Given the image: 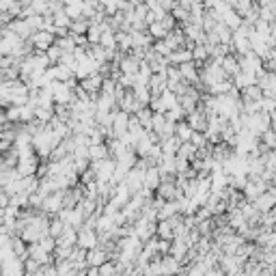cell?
I'll return each mask as SVG.
<instances>
[{
	"mask_svg": "<svg viewBox=\"0 0 276 276\" xmlns=\"http://www.w3.org/2000/svg\"><path fill=\"white\" fill-rule=\"evenodd\" d=\"M252 84H257V74H252V72H240L233 78V86L235 89H240V91H244V89H248V86H252Z\"/></svg>",
	"mask_w": 276,
	"mask_h": 276,
	"instance_id": "obj_16",
	"label": "cell"
},
{
	"mask_svg": "<svg viewBox=\"0 0 276 276\" xmlns=\"http://www.w3.org/2000/svg\"><path fill=\"white\" fill-rule=\"evenodd\" d=\"M160 100H162V104H164L166 112H169V110H173V108H175V106H179V97H177L175 93H173V91H169V89H166L164 93H162V97H160Z\"/></svg>",
	"mask_w": 276,
	"mask_h": 276,
	"instance_id": "obj_36",
	"label": "cell"
},
{
	"mask_svg": "<svg viewBox=\"0 0 276 276\" xmlns=\"http://www.w3.org/2000/svg\"><path fill=\"white\" fill-rule=\"evenodd\" d=\"M240 65H242V72L259 74L263 69V58L257 56L255 52H251V54H246V56H240Z\"/></svg>",
	"mask_w": 276,
	"mask_h": 276,
	"instance_id": "obj_10",
	"label": "cell"
},
{
	"mask_svg": "<svg viewBox=\"0 0 276 276\" xmlns=\"http://www.w3.org/2000/svg\"><path fill=\"white\" fill-rule=\"evenodd\" d=\"M65 229H67V225H65L63 220L58 218V216H54L52 223H50V235L54 237V240H58V237L65 233Z\"/></svg>",
	"mask_w": 276,
	"mask_h": 276,
	"instance_id": "obj_37",
	"label": "cell"
},
{
	"mask_svg": "<svg viewBox=\"0 0 276 276\" xmlns=\"http://www.w3.org/2000/svg\"><path fill=\"white\" fill-rule=\"evenodd\" d=\"M160 147H162V151H164V155H177V153H179V147H181V140L177 136L162 138Z\"/></svg>",
	"mask_w": 276,
	"mask_h": 276,
	"instance_id": "obj_21",
	"label": "cell"
},
{
	"mask_svg": "<svg viewBox=\"0 0 276 276\" xmlns=\"http://www.w3.org/2000/svg\"><path fill=\"white\" fill-rule=\"evenodd\" d=\"M129 117L132 115H127V112H123V110L115 112V123H112V134H115V138H123L129 132Z\"/></svg>",
	"mask_w": 276,
	"mask_h": 276,
	"instance_id": "obj_8",
	"label": "cell"
},
{
	"mask_svg": "<svg viewBox=\"0 0 276 276\" xmlns=\"http://www.w3.org/2000/svg\"><path fill=\"white\" fill-rule=\"evenodd\" d=\"M166 115H153V123H151V132H155L158 136H162V132H164L166 127Z\"/></svg>",
	"mask_w": 276,
	"mask_h": 276,
	"instance_id": "obj_41",
	"label": "cell"
},
{
	"mask_svg": "<svg viewBox=\"0 0 276 276\" xmlns=\"http://www.w3.org/2000/svg\"><path fill=\"white\" fill-rule=\"evenodd\" d=\"M259 140H261V143L266 145L270 151H276V132H274V129H268V132L263 134V136L259 138Z\"/></svg>",
	"mask_w": 276,
	"mask_h": 276,
	"instance_id": "obj_43",
	"label": "cell"
},
{
	"mask_svg": "<svg viewBox=\"0 0 276 276\" xmlns=\"http://www.w3.org/2000/svg\"><path fill=\"white\" fill-rule=\"evenodd\" d=\"M35 115H37V121H41V123H52V119L56 117V112H54V108H46V106H39L35 110Z\"/></svg>",
	"mask_w": 276,
	"mask_h": 276,
	"instance_id": "obj_35",
	"label": "cell"
},
{
	"mask_svg": "<svg viewBox=\"0 0 276 276\" xmlns=\"http://www.w3.org/2000/svg\"><path fill=\"white\" fill-rule=\"evenodd\" d=\"M58 246H78V229H74V226H67L65 229V233L58 237Z\"/></svg>",
	"mask_w": 276,
	"mask_h": 276,
	"instance_id": "obj_23",
	"label": "cell"
},
{
	"mask_svg": "<svg viewBox=\"0 0 276 276\" xmlns=\"http://www.w3.org/2000/svg\"><path fill=\"white\" fill-rule=\"evenodd\" d=\"M214 32L218 35V39H220V43H225V46H233V30H229L226 26L220 22L218 26L214 28Z\"/></svg>",
	"mask_w": 276,
	"mask_h": 276,
	"instance_id": "obj_30",
	"label": "cell"
},
{
	"mask_svg": "<svg viewBox=\"0 0 276 276\" xmlns=\"http://www.w3.org/2000/svg\"><path fill=\"white\" fill-rule=\"evenodd\" d=\"M186 117H188V112L183 110L181 106H175V108H173V110H169V112H166V119H169V121H173V123L186 121Z\"/></svg>",
	"mask_w": 276,
	"mask_h": 276,
	"instance_id": "obj_40",
	"label": "cell"
},
{
	"mask_svg": "<svg viewBox=\"0 0 276 276\" xmlns=\"http://www.w3.org/2000/svg\"><path fill=\"white\" fill-rule=\"evenodd\" d=\"M46 54H48V58H50V63H52V67H54V65H61V58H63L65 52H63L58 46H52Z\"/></svg>",
	"mask_w": 276,
	"mask_h": 276,
	"instance_id": "obj_44",
	"label": "cell"
},
{
	"mask_svg": "<svg viewBox=\"0 0 276 276\" xmlns=\"http://www.w3.org/2000/svg\"><path fill=\"white\" fill-rule=\"evenodd\" d=\"M173 18L179 22V24H186V22H190V13H188L186 9H181L179 4H177L175 11H173Z\"/></svg>",
	"mask_w": 276,
	"mask_h": 276,
	"instance_id": "obj_48",
	"label": "cell"
},
{
	"mask_svg": "<svg viewBox=\"0 0 276 276\" xmlns=\"http://www.w3.org/2000/svg\"><path fill=\"white\" fill-rule=\"evenodd\" d=\"M145 175H147V171H140V169H132L127 173V188L132 190V194H138L140 190H145Z\"/></svg>",
	"mask_w": 276,
	"mask_h": 276,
	"instance_id": "obj_9",
	"label": "cell"
},
{
	"mask_svg": "<svg viewBox=\"0 0 276 276\" xmlns=\"http://www.w3.org/2000/svg\"><path fill=\"white\" fill-rule=\"evenodd\" d=\"M153 145H155V143H153V140L149 138V132H147V136L138 140V147H136V155H138V158H147V155H149V151L153 149Z\"/></svg>",
	"mask_w": 276,
	"mask_h": 276,
	"instance_id": "obj_31",
	"label": "cell"
},
{
	"mask_svg": "<svg viewBox=\"0 0 276 276\" xmlns=\"http://www.w3.org/2000/svg\"><path fill=\"white\" fill-rule=\"evenodd\" d=\"M223 69H225V74L229 75L231 80H233L235 75L242 72L240 56H237V54H229V56H225V58H223Z\"/></svg>",
	"mask_w": 276,
	"mask_h": 276,
	"instance_id": "obj_15",
	"label": "cell"
},
{
	"mask_svg": "<svg viewBox=\"0 0 276 276\" xmlns=\"http://www.w3.org/2000/svg\"><path fill=\"white\" fill-rule=\"evenodd\" d=\"M108 261H110V255H108V252L101 246H97V248H93V251H89V257H86L89 268H101Z\"/></svg>",
	"mask_w": 276,
	"mask_h": 276,
	"instance_id": "obj_11",
	"label": "cell"
},
{
	"mask_svg": "<svg viewBox=\"0 0 276 276\" xmlns=\"http://www.w3.org/2000/svg\"><path fill=\"white\" fill-rule=\"evenodd\" d=\"M197 153H199V149L194 147L192 143H181V147H179V158H183V160H190V162H194L197 160Z\"/></svg>",
	"mask_w": 276,
	"mask_h": 276,
	"instance_id": "obj_33",
	"label": "cell"
},
{
	"mask_svg": "<svg viewBox=\"0 0 276 276\" xmlns=\"http://www.w3.org/2000/svg\"><path fill=\"white\" fill-rule=\"evenodd\" d=\"M54 18V26H56V28H72V18H69L67 13H65V11H61V13H56V15H52Z\"/></svg>",
	"mask_w": 276,
	"mask_h": 276,
	"instance_id": "obj_39",
	"label": "cell"
},
{
	"mask_svg": "<svg viewBox=\"0 0 276 276\" xmlns=\"http://www.w3.org/2000/svg\"><path fill=\"white\" fill-rule=\"evenodd\" d=\"M175 169H177V175H183V173H188L192 169V162L190 160H183V158L177 155V158H175Z\"/></svg>",
	"mask_w": 276,
	"mask_h": 276,
	"instance_id": "obj_46",
	"label": "cell"
},
{
	"mask_svg": "<svg viewBox=\"0 0 276 276\" xmlns=\"http://www.w3.org/2000/svg\"><path fill=\"white\" fill-rule=\"evenodd\" d=\"M149 89H151V95L153 97H162V93L169 89V78H166V74H153V78L149 80Z\"/></svg>",
	"mask_w": 276,
	"mask_h": 276,
	"instance_id": "obj_12",
	"label": "cell"
},
{
	"mask_svg": "<svg viewBox=\"0 0 276 276\" xmlns=\"http://www.w3.org/2000/svg\"><path fill=\"white\" fill-rule=\"evenodd\" d=\"M24 263H26V274H28V276H37V274L41 272V268H43L41 263L35 261V259H26Z\"/></svg>",
	"mask_w": 276,
	"mask_h": 276,
	"instance_id": "obj_47",
	"label": "cell"
},
{
	"mask_svg": "<svg viewBox=\"0 0 276 276\" xmlns=\"http://www.w3.org/2000/svg\"><path fill=\"white\" fill-rule=\"evenodd\" d=\"M169 61H171V65H175V67H181V65H186V63H192L194 61V56H192V52L190 50H175L169 56Z\"/></svg>",
	"mask_w": 276,
	"mask_h": 276,
	"instance_id": "obj_19",
	"label": "cell"
},
{
	"mask_svg": "<svg viewBox=\"0 0 276 276\" xmlns=\"http://www.w3.org/2000/svg\"><path fill=\"white\" fill-rule=\"evenodd\" d=\"M149 35L153 37L155 41H162V39H166L169 30L164 28V24H162V22H155V24H151V26H149Z\"/></svg>",
	"mask_w": 276,
	"mask_h": 276,
	"instance_id": "obj_38",
	"label": "cell"
},
{
	"mask_svg": "<svg viewBox=\"0 0 276 276\" xmlns=\"http://www.w3.org/2000/svg\"><path fill=\"white\" fill-rule=\"evenodd\" d=\"M153 50H155V52H158V54H160V56H166V58H169V56H171V54H173V50H171V46H169V43H166L164 39H162V41H155V43H153Z\"/></svg>",
	"mask_w": 276,
	"mask_h": 276,
	"instance_id": "obj_45",
	"label": "cell"
},
{
	"mask_svg": "<svg viewBox=\"0 0 276 276\" xmlns=\"http://www.w3.org/2000/svg\"><path fill=\"white\" fill-rule=\"evenodd\" d=\"M268 188H270V183L268 181H263V179H251L248 181V186L244 188V197H246V201L248 203H255L261 194H266L268 192Z\"/></svg>",
	"mask_w": 276,
	"mask_h": 276,
	"instance_id": "obj_6",
	"label": "cell"
},
{
	"mask_svg": "<svg viewBox=\"0 0 276 276\" xmlns=\"http://www.w3.org/2000/svg\"><path fill=\"white\" fill-rule=\"evenodd\" d=\"M248 175L246 173H235V175H231L229 177V186L231 188H235V190H244V188L248 186Z\"/></svg>",
	"mask_w": 276,
	"mask_h": 276,
	"instance_id": "obj_32",
	"label": "cell"
},
{
	"mask_svg": "<svg viewBox=\"0 0 276 276\" xmlns=\"http://www.w3.org/2000/svg\"><path fill=\"white\" fill-rule=\"evenodd\" d=\"M39 246L48 252V255H54V252H56V248H58V242L54 240L52 235H46V237H43V240L39 242Z\"/></svg>",
	"mask_w": 276,
	"mask_h": 276,
	"instance_id": "obj_42",
	"label": "cell"
},
{
	"mask_svg": "<svg viewBox=\"0 0 276 276\" xmlns=\"http://www.w3.org/2000/svg\"><path fill=\"white\" fill-rule=\"evenodd\" d=\"M186 121H188V125H190L194 132H201L205 134L207 132V127H209V117H207V112H205V108L199 104V108L194 112H190V115L186 117Z\"/></svg>",
	"mask_w": 276,
	"mask_h": 276,
	"instance_id": "obj_3",
	"label": "cell"
},
{
	"mask_svg": "<svg viewBox=\"0 0 276 276\" xmlns=\"http://www.w3.org/2000/svg\"><path fill=\"white\" fill-rule=\"evenodd\" d=\"M220 22H223V24L226 26V28H229V30H233V32H235V30H240V28H242V24H244V20H242V18L235 13L233 9H231V11H226L225 15H220Z\"/></svg>",
	"mask_w": 276,
	"mask_h": 276,
	"instance_id": "obj_18",
	"label": "cell"
},
{
	"mask_svg": "<svg viewBox=\"0 0 276 276\" xmlns=\"http://www.w3.org/2000/svg\"><path fill=\"white\" fill-rule=\"evenodd\" d=\"M263 100V91H261V86L259 84H252V86H248V89L242 91V101H261Z\"/></svg>",
	"mask_w": 276,
	"mask_h": 276,
	"instance_id": "obj_24",
	"label": "cell"
},
{
	"mask_svg": "<svg viewBox=\"0 0 276 276\" xmlns=\"http://www.w3.org/2000/svg\"><path fill=\"white\" fill-rule=\"evenodd\" d=\"M30 43L35 48V52H48L52 46H56V37L52 32H46V30H39L30 37Z\"/></svg>",
	"mask_w": 276,
	"mask_h": 276,
	"instance_id": "obj_5",
	"label": "cell"
},
{
	"mask_svg": "<svg viewBox=\"0 0 276 276\" xmlns=\"http://www.w3.org/2000/svg\"><path fill=\"white\" fill-rule=\"evenodd\" d=\"M153 115L155 112L151 110L149 106H145V108H140V110L136 112V117H138V121L143 123V127L147 129V132H151V123H153Z\"/></svg>",
	"mask_w": 276,
	"mask_h": 276,
	"instance_id": "obj_29",
	"label": "cell"
},
{
	"mask_svg": "<svg viewBox=\"0 0 276 276\" xmlns=\"http://www.w3.org/2000/svg\"><path fill=\"white\" fill-rule=\"evenodd\" d=\"M266 61H272V63H276V48H272V50L268 52V58Z\"/></svg>",
	"mask_w": 276,
	"mask_h": 276,
	"instance_id": "obj_52",
	"label": "cell"
},
{
	"mask_svg": "<svg viewBox=\"0 0 276 276\" xmlns=\"http://www.w3.org/2000/svg\"><path fill=\"white\" fill-rule=\"evenodd\" d=\"M255 207L259 209L261 214H272V209L276 207V186H270L266 194H261V197L255 201Z\"/></svg>",
	"mask_w": 276,
	"mask_h": 276,
	"instance_id": "obj_7",
	"label": "cell"
},
{
	"mask_svg": "<svg viewBox=\"0 0 276 276\" xmlns=\"http://www.w3.org/2000/svg\"><path fill=\"white\" fill-rule=\"evenodd\" d=\"M91 162H104L110 158V149H108V145H95V147H91Z\"/></svg>",
	"mask_w": 276,
	"mask_h": 276,
	"instance_id": "obj_28",
	"label": "cell"
},
{
	"mask_svg": "<svg viewBox=\"0 0 276 276\" xmlns=\"http://www.w3.org/2000/svg\"><path fill=\"white\" fill-rule=\"evenodd\" d=\"M233 155H237L235 153V149L233 147H229L226 143H220V145H216L214 147V151H212V158L218 162V164H225V162H229Z\"/></svg>",
	"mask_w": 276,
	"mask_h": 276,
	"instance_id": "obj_13",
	"label": "cell"
},
{
	"mask_svg": "<svg viewBox=\"0 0 276 276\" xmlns=\"http://www.w3.org/2000/svg\"><path fill=\"white\" fill-rule=\"evenodd\" d=\"M89 28H91V22L89 20H74L72 22V28H69V32H72L74 37H86L89 35Z\"/></svg>",
	"mask_w": 276,
	"mask_h": 276,
	"instance_id": "obj_26",
	"label": "cell"
},
{
	"mask_svg": "<svg viewBox=\"0 0 276 276\" xmlns=\"http://www.w3.org/2000/svg\"><path fill=\"white\" fill-rule=\"evenodd\" d=\"M190 252V248H188L186 242H181V240H173V251H171V255L175 257V259H179V263H181V259Z\"/></svg>",
	"mask_w": 276,
	"mask_h": 276,
	"instance_id": "obj_34",
	"label": "cell"
},
{
	"mask_svg": "<svg viewBox=\"0 0 276 276\" xmlns=\"http://www.w3.org/2000/svg\"><path fill=\"white\" fill-rule=\"evenodd\" d=\"M181 270V263L179 259H175L173 255H166L162 257V272H164V276H177Z\"/></svg>",
	"mask_w": 276,
	"mask_h": 276,
	"instance_id": "obj_17",
	"label": "cell"
},
{
	"mask_svg": "<svg viewBox=\"0 0 276 276\" xmlns=\"http://www.w3.org/2000/svg\"><path fill=\"white\" fill-rule=\"evenodd\" d=\"M100 246V233H97L95 229H86V226H82V229L78 231V248H82V251H93V248Z\"/></svg>",
	"mask_w": 276,
	"mask_h": 276,
	"instance_id": "obj_4",
	"label": "cell"
},
{
	"mask_svg": "<svg viewBox=\"0 0 276 276\" xmlns=\"http://www.w3.org/2000/svg\"><path fill=\"white\" fill-rule=\"evenodd\" d=\"M166 43L171 46V50L175 52V50H183L186 48V41H188V37L183 35V30L181 28H175V30H171L169 35H166Z\"/></svg>",
	"mask_w": 276,
	"mask_h": 276,
	"instance_id": "obj_14",
	"label": "cell"
},
{
	"mask_svg": "<svg viewBox=\"0 0 276 276\" xmlns=\"http://www.w3.org/2000/svg\"><path fill=\"white\" fill-rule=\"evenodd\" d=\"M175 136L179 138L181 143H192L194 129L188 125V121H179V123H177V129H175Z\"/></svg>",
	"mask_w": 276,
	"mask_h": 276,
	"instance_id": "obj_25",
	"label": "cell"
},
{
	"mask_svg": "<svg viewBox=\"0 0 276 276\" xmlns=\"http://www.w3.org/2000/svg\"><path fill=\"white\" fill-rule=\"evenodd\" d=\"M82 9H84L82 0H67L65 2V13L72 20H82Z\"/></svg>",
	"mask_w": 276,
	"mask_h": 276,
	"instance_id": "obj_20",
	"label": "cell"
},
{
	"mask_svg": "<svg viewBox=\"0 0 276 276\" xmlns=\"http://www.w3.org/2000/svg\"><path fill=\"white\" fill-rule=\"evenodd\" d=\"M160 183H162V175H160L158 166H153V169H149L147 175H145V188H149V190L155 192L160 188Z\"/></svg>",
	"mask_w": 276,
	"mask_h": 276,
	"instance_id": "obj_22",
	"label": "cell"
},
{
	"mask_svg": "<svg viewBox=\"0 0 276 276\" xmlns=\"http://www.w3.org/2000/svg\"><path fill=\"white\" fill-rule=\"evenodd\" d=\"M192 145L197 149H203V147H207L209 145V140H207V136L205 134H201V132H194V136H192Z\"/></svg>",
	"mask_w": 276,
	"mask_h": 276,
	"instance_id": "obj_49",
	"label": "cell"
},
{
	"mask_svg": "<svg viewBox=\"0 0 276 276\" xmlns=\"http://www.w3.org/2000/svg\"><path fill=\"white\" fill-rule=\"evenodd\" d=\"M261 108H263V112H268V115H272V112H276V100H268V97H263Z\"/></svg>",
	"mask_w": 276,
	"mask_h": 276,
	"instance_id": "obj_51",
	"label": "cell"
},
{
	"mask_svg": "<svg viewBox=\"0 0 276 276\" xmlns=\"http://www.w3.org/2000/svg\"><path fill=\"white\" fill-rule=\"evenodd\" d=\"M171 251H173V242L171 240H158V252L162 257L171 255Z\"/></svg>",
	"mask_w": 276,
	"mask_h": 276,
	"instance_id": "obj_50",
	"label": "cell"
},
{
	"mask_svg": "<svg viewBox=\"0 0 276 276\" xmlns=\"http://www.w3.org/2000/svg\"><path fill=\"white\" fill-rule=\"evenodd\" d=\"M231 7H233V11H235L237 15H240L242 20H244L246 15L252 11V7H255V2H251V0H231Z\"/></svg>",
	"mask_w": 276,
	"mask_h": 276,
	"instance_id": "obj_27",
	"label": "cell"
},
{
	"mask_svg": "<svg viewBox=\"0 0 276 276\" xmlns=\"http://www.w3.org/2000/svg\"><path fill=\"white\" fill-rule=\"evenodd\" d=\"M257 84L261 86L263 97H268V100H276V74L268 72V69L263 67L261 72L257 74Z\"/></svg>",
	"mask_w": 276,
	"mask_h": 276,
	"instance_id": "obj_2",
	"label": "cell"
},
{
	"mask_svg": "<svg viewBox=\"0 0 276 276\" xmlns=\"http://www.w3.org/2000/svg\"><path fill=\"white\" fill-rule=\"evenodd\" d=\"M91 166H93V171L97 175V183H110L117 173V160H112V158H108L104 162H93Z\"/></svg>",
	"mask_w": 276,
	"mask_h": 276,
	"instance_id": "obj_1",
	"label": "cell"
}]
</instances>
